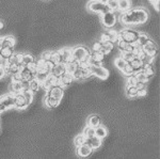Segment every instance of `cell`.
Masks as SVG:
<instances>
[{
  "label": "cell",
  "instance_id": "obj_1",
  "mask_svg": "<svg viewBox=\"0 0 160 159\" xmlns=\"http://www.w3.org/2000/svg\"><path fill=\"white\" fill-rule=\"evenodd\" d=\"M148 12L144 7H135L121 13L120 19L125 25H141L148 20Z\"/></svg>",
  "mask_w": 160,
  "mask_h": 159
},
{
  "label": "cell",
  "instance_id": "obj_2",
  "mask_svg": "<svg viewBox=\"0 0 160 159\" xmlns=\"http://www.w3.org/2000/svg\"><path fill=\"white\" fill-rule=\"evenodd\" d=\"M118 38L127 44H136L139 38V32L135 29L125 28V29L118 31Z\"/></svg>",
  "mask_w": 160,
  "mask_h": 159
},
{
  "label": "cell",
  "instance_id": "obj_3",
  "mask_svg": "<svg viewBox=\"0 0 160 159\" xmlns=\"http://www.w3.org/2000/svg\"><path fill=\"white\" fill-rule=\"evenodd\" d=\"M89 53H90L89 48H87L83 45H78L76 47L72 48V59L74 61H76L77 63L81 62L84 59H87Z\"/></svg>",
  "mask_w": 160,
  "mask_h": 159
},
{
  "label": "cell",
  "instance_id": "obj_4",
  "mask_svg": "<svg viewBox=\"0 0 160 159\" xmlns=\"http://www.w3.org/2000/svg\"><path fill=\"white\" fill-rule=\"evenodd\" d=\"M88 7L91 12L94 13H100V14H105V13L111 12L110 9L108 7L106 1H90L88 3Z\"/></svg>",
  "mask_w": 160,
  "mask_h": 159
},
{
  "label": "cell",
  "instance_id": "obj_5",
  "mask_svg": "<svg viewBox=\"0 0 160 159\" xmlns=\"http://www.w3.org/2000/svg\"><path fill=\"white\" fill-rule=\"evenodd\" d=\"M91 75L99 79H107L109 77V71L105 66H89Z\"/></svg>",
  "mask_w": 160,
  "mask_h": 159
},
{
  "label": "cell",
  "instance_id": "obj_6",
  "mask_svg": "<svg viewBox=\"0 0 160 159\" xmlns=\"http://www.w3.org/2000/svg\"><path fill=\"white\" fill-rule=\"evenodd\" d=\"M117 17L112 12H108L102 15V22L106 28H113L117 24Z\"/></svg>",
  "mask_w": 160,
  "mask_h": 159
},
{
  "label": "cell",
  "instance_id": "obj_7",
  "mask_svg": "<svg viewBox=\"0 0 160 159\" xmlns=\"http://www.w3.org/2000/svg\"><path fill=\"white\" fill-rule=\"evenodd\" d=\"M59 55V63L66 64L69 60H72V48L64 47L62 49L58 50Z\"/></svg>",
  "mask_w": 160,
  "mask_h": 159
},
{
  "label": "cell",
  "instance_id": "obj_8",
  "mask_svg": "<svg viewBox=\"0 0 160 159\" xmlns=\"http://www.w3.org/2000/svg\"><path fill=\"white\" fill-rule=\"evenodd\" d=\"M19 67H20V70H19V75L22 76V80L30 82L31 80L35 79V75H37L38 72H32V71H30L29 68L27 67V66L20 65Z\"/></svg>",
  "mask_w": 160,
  "mask_h": 159
},
{
  "label": "cell",
  "instance_id": "obj_9",
  "mask_svg": "<svg viewBox=\"0 0 160 159\" xmlns=\"http://www.w3.org/2000/svg\"><path fill=\"white\" fill-rule=\"evenodd\" d=\"M46 95H48V96L52 97V98H56L61 102L64 96V90H63V88H61L60 86H53L48 90Z\"/></svg>",
  "mask_w": 160,
  "mask_h": 159
},
{
  "label": "cell",
  "instance_id": "obj_10",
  "mask_svg": "<svg viewBox=\"0 0 160 159\" xmlns=\"http://www.w3.org/2000/svg\"><path fill=\"white\" fill-rule=\"evenodd\" d=\"M142 51H143L144 53H146V55L155 58V56H156V53H157V46L152 38H149L148 42L142 47Z\"/></svg>",
  "mask_w": 160,
  "mask_h": 159
},
{
  "label": "cell",
  "instance_id": "obj_11",
  "mask_svg": "<svg viewBox=\"0 0 160 159\" xmlns=\"http://www.w3.org/2000/svg\"><path fill=\"white\" fill-rule=\"evenodd\" d=\"M14 107L17 110H25L28 107L27 102L22 93L14 94Z\"/></svg>",
  "mask_w": 160,
  "mask_h": 159
},
{
  "label": "cell",
  "instance_id": "obj_12",
  "mask_svg": "<svg viewBox=\"0 0 160 159\" xmlns=\"http://www.w3.org/2000/svg\"><path fill=\"white\" fill-rule=\"evenodd\" d=\"M0 102L6 107L7 110L13 108L14 107V94L9 93L0 96Z\"/></svg>",
  "mask_w": 160,
  "mask_h": 159
},
{
  "label": "cell",
  "instance_id": "obj_13",
  "mask_svg": "<svg viewBox=\"0 0 160 159\" xmlns=\"http://www.w3.org/2000/svg\"><path fill=\"white\" fill-rule=\"evenodd\" d=\"M59 84V78H57V77L55 76H52L51 74H49L48 75V77L46 78V80L44 81V82L41 84V87L45 90L46 92L49 90L51 87H53V86H58Z\"/></svg>",
  "mask_w": 160,
  "mask_h": 159
},
{
  "label": "cell",
  "instance_id": "obj_14",
  "mask_svg": "<svg viewBox=\"0 0 160 159\" xmlns=\"http://www.w3.org/2000/svg\"><path fill=\"white\" fill-rule=\"evenodd\" d=\"M76 153L79 157L81 158H88L91 156V154L93 153V150L90 147H88L87 144H83L79 147H76Z\"/></svg>",
  "mask_w": 160,
  "mask_h": 159
},
{
  "label": "cell",
  "instance_id": "obj_15",
  "mask_svg": "<svg viewBox=\"0 0 160 159\" xmlns=\"http://www.w3.org/2000/svg\"><path fill=\"white\" fill-rule=\"evenodd\" d=\"M102 140L99 139V138H97V137H95V136H94V137L87 139L86 140V143H84V144H87L88 147H90L93 151H94V150H98V148L102 147Z\"/></svg>",
  "mask_w": 160,
  "mask_h": 159
},
{
  "label": "cell",
  "instance_id": "obj_16",
  "mask_svg": "<svg viewBox=\"0 0 160 159\" xmlns=\"http://www.w3.org/2000/svg\"><path fill=\"white\" fill-rule=\"evenodd\" d=\"M66 73V68H65V64H56V65H53L52 70L50 71V74L52 76L57 77V78H59V77H61L63 74Z\"/></svg>",
  "mask_w": 160,
  "mask_h": 159
},
{
  "label": "cell",
  "instance_id": "obj_17",
  "mask_svg": "<svg viewBox=\"0 0 160 159\" xmlns=\"http://www.w3.org/2000/svg\"><path fill=\"white\" fill-rule=\"evenodd\" d=\"M16 41L13 35H6L2 37V45L1 48H14Z\"/></svg>",
  "mask_w": 160,
  "mask_h": 159
},
{
  "label": "cell",
  "instance_id": "obj_18",
  "mask_svg": "<svg viewBox=\"0 0 160 159\" xmlns=\"http://www.w3.org/2000/svg\"><path fill=\"white\" fill-rule=\"evenodd\" d=\"M72 81H73V76L68 73H65V74H63L61 77H59V84L58 86H60L61 88H63V87H68L72 83Z\"/></svg>",
  "mask_w": 160,
  "mask_h": 159
},
{
  "label": "cell",
  "instance_id": "obj_19",
  "mask_svg": "<svg viewBox=\"0 0 160 159\" xmlns=\"http://www.w3.org/2000/svg\"><path fill=\"white\" fill-rule=\"evenodd\" d=\"M87 124H88L87 126L96 128V127H98L99 125H102V121H100V117L98 115L93 114V115H90L89 119L87 120Z\"/></svg>",
  "mask_w": 160,
  "mask_h": 159
},
{
  "label": "cell",
  "instance_id": "obj_20",
  "mask_svg": "<svg viewBox=\"0 0 160 159\" xmlns=\"http://www.w3.org/2000/svg\"><path fill=\"white\" fill-rule=\"evenodd\" d=\"M60 101H58V99L56 98H52V97L46 95L45 98H44V104H45V106L47 107L48 109H53L56 108V107H58L59 105H60Z\"/></svg>",
  "mask_w": 160,
  "mask_h": 159
},
{
  "label": "cell",
  "instance_id": "obj_21",
  "mask_svg": "<svg viewBox=\"0 0 160 159\" xmlns=\"http://www.w3.org/2000/svg\"><path fill=\"white\" fill-rule=\"evenodd\" d=\"M14 48H0V58L9 60L14 55Z\"/></svg>",
  "mask_w": 160,
  "mask_h": 159
},
{
  "label": "cell",
  "instance_id": "obj_22",
  "mask_svg": "<svg viewBox=\"0 0 160 159\" xmlns=\"http://www.w3.org/2000/svg\"><path fill=\"white\" fill-rule=\"evenodd\" d=\"M10 91L12 94H17V93H22V81H11L10 82Z\"/></svg>",
  "mask_w": 160,
  "mask_h": 159
},
{
  "label": "cell",
  "instance_id": "obj_23",
  "mask_svg": "<svg viewBox=\"0 0 160 159\" xmlns=\"http://www.w3.org/2000/svg\"><path fill=\"white\" fill-rule=\"evenodd\" d=\"M108 135V130L107 128L105 126H102V125H99L98 127L95 128V137L99 138V139H105L106 137H107Z\"/></svg>",
  "mask_w": 160,
  "mask_h": 159
},
{
  "label": "cell",
  "instance_id": "obj_24",
  "mask_svg": "<svg viewBox=\"0 0 160 159\" xmlns=\"http://www.w3.org/2000/svg\"><path fill=\"white\" fill-rule=\"evenodd\" d=\"M118 10L121 13L130 10V7H131L130 1H128V0H118Z\"/></svg>",
  "mask_w": 160,
  "mask_h": 159
},
{
  "label": "cell",
  "instance_id": "obj_25",
  "mask_svg": "<svg viewBox=\"0 0 160 159\" xmlns=\"http://www.w3.org/2000/svg\"><path fill=\"white\" fill-rule=\"evenodd\" d=\"M78 67V63L76 62V61H74L73 59L72 60H69L68 63L65 64V68H66V73L68 74H73L75 71H76V68Z\"/></svg>",
  "mask_w": 160,
  "mask_h": 159
},
{
  "label": "cell",
  "instance_id": "obj_26",
  "mask_svg": "<svg viewBox=\"0 0 160 159\" xmlns=\"http://www.w3.org/2000/svg\"><path fill=\"white\" fill-rule=\"evenodd\" d=\"M113 49V44L110 42H102V49H100V52L104 56L108 55V53L111 52V50Z\"/></svg>",
  "mask_w": 160,
  "mask_h": 159
},
{
  "label": "cell",
  "instance_id": "obj_27",
  "mask_svg": "<svg viewBox=\"0 0 160 159\" xmlns=\"http://www.w3.org/2000/svg\"><path fill=\"white\" fill-rule=\"evenodd\" d=\"M125 92H126V95H127L128 97H130V98H135V97H138V90L136 89V87L126 86Z\"/></svg>",
  "mask_w": 160,
  "mask_h": 159
},
{
  "label": "cell",
  "instance_id": "obj_28",
  "mask_svg": "<svg viewBox=\"0 0 160 159\" xmlns=\"http://www.w3.org/2000/svg\"><path fill=\"white\" fill-rule=\"evenodd\" d=\"M86 140H87V138L84 137L83 134H78L74 139V145L76 147H81V145H83L84 143H86Z\"/></svg>",
  "mask_w": 160,
  "mask_h": 159
},
{
  "label": "cell",
  "instance_id": "obj_29",
  "mask_svg": "<svg viewBox=\"0 0 160 159\" xmlns=\"http://www.w3.org/2000/svg\"><path fill=\"white\" fill-rule=\"evenodd\" d=\"M128 64V62H126L124 59H122L121 57H118V58H115L114 59V65H115V67L118 68L121 72H122L124 68L126 67V65Z\"/></svg>",
  "mask_w": 160,
  "mask_h": 159
},
{
  "label": "cell",
  "instance_id": "obj_30",
  "mask_svg": "<svg viewBox=\"0 0 160 159\" xmlns=\"http://www.w3.org/2000/svg\"><path fill=\"white\" fill-rule=\"evenodd\" d=\"M34 58H33L32 55H30V53H26L24 52V57H22V66H28L30 65L31 63L34 62Z\"/></svg>",
  "mask_w": 160,
  "mask_h": 159
},
{
  "label": "cell",
  "instance_id": "obj_31",
  "mask_svg": "<svg viewBox=\"0 0 160 159\" xmlns=\"http://www.w3.org/2000/svg\"><path fill=\"white\" fill-rule=\"evenodd\" d=\"M142 71H143L144 74H145V75L148 76V79L151 78V77H153V75L155 74L154 68H153V66H152V64H143Z\"/></svg>",
  "mask_w": 160,
  "mask_h": 159
},
{
  "label": "cell",
  "instance_id": "obj_32",
  "mask_svg": "<svg viewBox=\"0 0 160 159\" xmlns=\"http://www.w3.org/2000/svg\"><path fill=\"white\" fill-rule=\"evenodd\" d=\"M48 75H49V73H47V72H45V71H38L37 75H35V79L42 84L44 81L46 80V78L48 77Z\"/></svg>",
  "mask_w": 160,
  "mask_h": 159
},
{
  "label": "cell",
  "instance_id": "obj_33",
  "mask_svg": "<svg viewBox=\"0 0 160 159\" xmlns=\"http://www.w3.org/2000/svg\"><path fill=\"white\" fill-rule=\"evenodd\" d=\"M40 88H41V83L38 82L37 79H33V80H31L29 82V90L33 94H34L35 92H38V90H40Z\"/></svg>",
  "mask_w": 160,
  "mask_h": 159
},
{
  "label": "cell",
  "instance_id": "obj_34",
  "mask_svg": "<svg viewBox=\"0 0 160 159\" xmlns=\"http://www.w3.org/2000/svg\"><path fill=\"white\" fill-rule=\"evenodd\" d=\"M135 75V77L137 78V80H138V82H144V83H146L148 81V76L144 74V72L143 71H140V72H138V73H136V74H133Z\"/></svg>",
  "mask_w": 160,
  "mask_h": 159
},
{
  "label": "cell",
  "instance_id": "obj_35",
  "mask_svg": "<svg viewBox=\"0 0 160 159\" xmlns=\"http://www.w3.org/2000/svg\"><path fill=\"white\" fill-rule=\"evenodd\" d=\"M22 94L24 95L26 102H27L28 106H29L33 101V93L30 91V90H25V91H22Z\"/></svg>",
  "mask_w": 160,
  "mask_h": 159
},
{
  "label": "cell",
  "instance_id": "obj_36",
  "mask_svg": "<svg viewBox=\"0 0 160 159\" xmlns=\"http://www.w3.org/2000/svg\"><path fill=\"white\" fill-rule=\"evenodd\" d=\"M106 3H107V6L110 9L111 12L118 11V0H108V1H106Z\"/></svg>",
  "mask_w": 160,
  "mask_h": 159
},
{
  "label": "cell",
  "instance_id": "obj_37",
  "mask_svg": "<svg viewBox=\"0 0 160 159\" xmlns=\"http://www.w3.org/2000/svg\"><path fill=\"white\" fill-rule=\"evenodd\" d=\"M83 136L87 138V139H89V138H92L95 136V128H92L90 126H86V128L83 129Z\"/></svg>",
  "mask_w": 160,
  "mask_h": 159
},
{
  "label": "cell",
  "instance_id": "obj_38",
  "mask_svg": "<svg viewBox=\"0 0 160 159\" xmlns=\"http://www.w3.org/2000/svg\"><path fill=\"white\" fill-rule=\"evenodd\" d=\"M135 57H137V56L133 52H127V51H122L121 52V58L124 59L126 62H130Z\"/></svg>",
  "mask_w": 160,
  "mask_h": 159
},
{
  "label": "cell",
  "instance_id": "obj_39",
  "mask_svg": "<svg viewBox=\"0 0 160 159\" xmlns=\"http://www.w3.org/2000/svg\"><path fill=\"white\" fill-rule=\"evenodd\" d=\"M49 61L53 64V65H56V64H59V55H58V50H57V51H51V55H50Z\"/></svg>",
  "mask_w": 160,
  "mask_h": 159
},
{
  "label": "cell",
  "instance_id": "obj_40",
  "mask_svg": "<svg viewBox=\"0 0 160 159\" xmlns=\"http://www.w3.org/2000/svg\"><path fill=\"white\" fill-rule=\"evenodd\" d=\"M50 55H51V50L43 51L42 55H41V61H43V62H47V61H49Z\"/></svg>",
  "mask_w": 160,
  "mask_h": 159
},
{
  "label": "cell",
  "instance_id": "obj_41",
  "mask_svg": "<svg viewBox=\"0 0 160 159\" xmlns=\"http://www.w3.org/2000/svg\"><path fill=\"white\" fill-rule=\"evenodd\" d=\"M122 73L124 74V75H126V76H131V75H133V74H135V73H133L132 67L129 65V63L126 65V67L122 71Z\"/></svg>",
  "mask_w": 160,
  "mask_h": 159
},
{
  "label": "cell",
  "instance_id": "obj_42",
  "mask_svg": "<svg viewBox=\"0 0 160 159\" xmlns=\"http://www.w3.org/2000/svg\"><path fill=\"white\" fill-rule=\"evenodd\" d=\"M137 82H138V80H137V78L135 77V75H131V76H128L127 77V84L126 86H132L135 87Z\"/></svg>",
  "mask_w": 160,
  "mask_h": 159
},
{
  "label": "cell",
  "instance_id": "obj_43",
  "mask_svg": "<svg viewBox=\"0 0 160 159\" xmlns=\"http://www.w3.org/2000/svg\"><path fill=\"white\" fill-rule=\"evenodd\" d=\"M136 89L138 90V91H141V90H145L146 89V83L144 82H137L136 84Z\"/></svg>",
  "mask_w": 160,
  "mask_h": 159
},
{
  "label": "cell",
  "instance_id": "obj_44",
  "mask_svg": "<svg viewBox=\"0 0 160 159\" xmlns=\"http://www.w3.org/2000/svg\"><path fill=\"white\" fill-rule=\"evenodd\" d=\"M8 66V60H4V59H1L0 58V67L1 68H6Z\"/></svg>",
  "mask_w": 160,
  "mask_h": 159
},
{
  "label": "cell",
  "instance_id": "obj_45",
  "mask_svg": "<svg viewBox=\"0 0 160 159\" xmlns=\"http://www.w3.org/2000/svg\"><path fill=\"white\" fill-rule=\"evenodd\" d=\"M148 94V90H141V91H138V96L139 97H143Z\"/></svg>",
  "mask_w": 160,
  "mask_h": 159
},
{
  "label": "cell",
  "instance_id": "obj_46",
  "mask_svg": "<svg viewBox=\"0 0 160 159\" xmlns=\"http://www.w3.org/2000/svg\"><path fill=\"white\" fill-rule=\"evenodd\" d=\"M4 77H6V72H4L3 68L0 67V79L4 78Z\"/></svg>",
  "mask_w": 160,
  "mask_h": 159
},
{
  "label": "cell",
  "instance_id": "obj_47",
  "mask_svg": "<svg viewBox=\"0 0 160 159\" xmlns=\"http://www.w3.org/2000/svg\"><path fill=\"white\" fill-rule=\"evenodd\" d=\"M7 110V108L6 107L3 106V105L1 104V102H0V113H2V112H4Z\"/></svg>",
  "mask_w": 160,
  "mask_h": 159
},
{
  "label": "cell",
  "instance_id": "obj_48",
  "mask_svg": "<svg viewBox=\"0 0 160 159\" xmlns=\"http://www.w3.org/2000/svg\"><path fill=\"white\" fill-rule=\"evenodd\" d=\"M4 28V22L2 19H0V30H2Z\"/></svg>",
  "mask_w": 160,
  "mask_h": 159
},
{
  "label": "cell",
  "instance_id": "obj_49",
  "mask_svg": "<svg viewBox=\"0 0 160 159\" xmlns=\"http://www.w3.org/2000/svg\"><path fill=\"white\" fill-rule=\"evenodd\" d=\"M1 45H2V37H0V48H1Z\"/></svg>",
  "mask_w": 160,
  "mask_h": 159
}]
</instances>
